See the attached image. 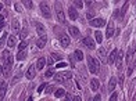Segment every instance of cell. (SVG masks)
<instances>
[{"label": "cell", "mask_w": 136, "mask_h": 101, "mask_svg": "<svg viewBox=\"0 0 136 101\" xmlns=\"http://www.w3.org/2000/svg\"><path fill=\"white\" fill-rule=\"evenodd\" d=\"M2 58H3V64H2L3 73H4V76H10L11 67H13V55H11V53L8 50H4L2 53Z\"/></svg>", "instance_id": "1"}, {"label": "cell", "mask_w": 136, "mask_h": 101, "mask_svg": "<svg viewBox=\"0 0 136 101\" xmlns=\"http://www.w3.org/2000/svg\"><path fill=\"white\" fill-rule=\"evenodd\" d=\"M86 61H88V68H89L90 73H94V75H96V73H99V71H100L99 61H97L96 58H93L90 54L86 57Z\"/></svg>", "instance_id": "2"}, {"label": "cell", "mask_w": 136, "mask_h": 101, "mask_svg": "<svg viewBox=\"0 0 136 101\" xmlns=\"http://www.w3.org/2000/svg\"><path fill=\"white\" fill-rule=\"evenodd\" d=\"M54 32H56V35H58V39H60L61 46H63L64 49H67V47L71 44V39L68 37V35L64 33V32H61V29L57 28V26H54Z\"/></svg>", "instance_id": "3"}, {"label": "cell", "mask_w": 136, "mask_h": 101, "mask_svg": "<svg viewBox=\"0 0 136 101\" xmlns=\"http://www.w3.org/2000/svg\"><path fill=\"white\" fill-rule=\"evenodd\" d=\"M54 11H56V15H57L58 22H60V24H65V14H64V10H63V7H61L60 2L54 3Z\"/></svg>", "instance_id": "4"}, {"label": "cell", "mask_w": 136, "mask_h": 101, "mask_svg": "<svg viewBox=\"0 0 136 101\" xmlns=\"http://www.w3.org/2000/svg\"><path fill=\"white\" fill-rule=\"evenodd\" d=\"M39 7H40V11H42V14L46 17L47 19L52 18V11H50V7H49V4H47L46 2H40V3H39Z\"/></svg>", "instance_id": "5"}, {"label": "cell", "mask_w": 136, "mask_h": 101, "mask_svg": "<svg viewBox=\"0 0 136 101\" xmlns=\"http://www.w3.org/2000/svg\"><path fill=\"white\" fill-rule=\"evenodd\" d=\"M135 51H136V43H135V44H132V46L128 49V51H126L125 61H126V64H128V65L132 62V58H133V54H135Z\"/></svg>", "instance_id": "6"}, {"label": "cell", "mask_w": 136, "mask_h": 101, "mask_svg": "<svg viewBox=\"0 0 136 101\" xmlns=\"http://www.w3.org/2000/svg\"><path fill=\"white\" fill-rule=\"evenodd\" d=\"M90 22V26H94V28H101V26H104L106 24H107V21H106L104 18H94L89 21Z\"/></svg>", "instance_id": "7"}, {"label": "cell", "mask_w": 136, "mask_h": 101, "mask_svg": "<svg viewBox=\"0 0 136 101\" xmlns=\"http://www.w3.org/2000/svg\"><path fill=\"white\" fill-rule=\"evenodd\" d=\"M68 17H70V19L71 21H76L79 18V13H78V10H76L75 7H68Z\"/></svg>", "instance_id": "8"}, {"label": "cell", "mask_w": 136, "mask_h": 101, "mask_svg": "<svg viewBox=\"0 0 136 101\" xmlns=\"http://www.w3.org/2000/svg\"><path fill=\"white\" fill-rule=\"evenodd\" d=\"M122 61H124V51H122V50H118V51H117V57H115V62H114V64H117L118 69L122 68Z\"/></svg>", "instance_id": "9"}, {"label": "cell", "mask_w": 136, "mask_h": 101, "mask_svg": "<svg viewBox=\"0 0 136 101\" xmlns=\"http://www.w3.org/2000/svg\"><path fill=\"white\" fill-rule=\"evenodd\" d=\"M35 75H36V67H35V65H31V67H29L28 69H26L25 76H26V79L32 80V79L35 78Z\"/></svg>", "instance_id": "10"}, {"label": "cell", "mask_w": 136, "mask_h": 101, "mask_svg": "<svg viewBox=\"0 0 136 101\" xmlns=\"http://www.w3.org/2000/svg\"><path fill=\"white\" fill-rule=\"evenodd\" d=\"M83 44L88 47V49H90V50H93L94 47H96V42L92 39L90 36H85L83 37Z\"/></svg>", "instance_id": "11"}, {"label": "cell", "mask_w": 136, "mask_h": 101, "mask_svg": "<svg viewBox=\"0 0 136 101\" xmlns=\"http://www.w3.org/2000/svg\"><path fill=\"white\" fill-rule=\"evenodd\" d=\"M35 26H36V32H38V35H39L40 37L46 36V29H45V26H43L42 24H40V22H35Z\"/></svg>", "instance_id": "12"}, {"label": "cell", "mask_w": 136, "mask_h": 101, "mask_svg": "<svg viewBox=\"0 0 136 101\" xmlns=\"http://www.w3.org/2000/svg\"><path fill=\"white\" fill-rule=\"evenodd\" d=\"M114 31H115L114 22H113V21H110V22L107 24V32H106V36H107V37H113Z\"/></svg>", "instance_id": "13"}, {"label": "cell", "mask_w": 136, "mask_h": 101, "mask_svg": "<svg viewBox=\"0 0 136 101\" xmlns=\"http://www.w3.org/2000/svg\"><path fill=\"white\" fill-rule=\"evenodd\" d=\"M46 43H47V36L39 37V39L36 40V46L39 47V49H43V47L46 46Z\"/></svg>", "instance_id": "14"}, {"label": "cell", "mask_w": 136, "mask_h": 101, "mask_svg": "<svg viewBox=\"0 0 136 101\" xmlns=\"http://www.w3.org/2000/svg\"><path fill=\"white\" fill-rule=\"evenodd\" d=\"M7 46L11 47V49H14V47L17 46V37H15V36H8V39H7Z\"/></svg>", "instance_id": "15"}, {"label": "cell", "mask_w": 136, "mask_h": 101, "mask_svg": "<svg viewBox=\"0 0 136 101\" xmlns=\"http://www.w3.org/2000/svg\"><path fill=\"white\" fill-rule=\"evenodd\" d=\"M68 32H70V35L72 37H78L79 36V29L76 28V26H70V28H68Z\"/></svg>", "instance_id": "16"}, {"label": "cell", "mask_w": 136, "mask_h": 101, "mask_svg": "<svg viewBox=\"0 0 136 101\" xmlns=\"http://www.w3.org/2000/svg\"><path fill=\"white\" fill-rule=\"evenodd\" d=\"M6 91H7V83L3 82L0 85V100H3L6 97Z\"/></svg>", "instance_id": "17"}, {"label": "cell", "mask_w": 136, "mask_h": 101, "mask_svg": "<svg viewBox=\"0 0 136 101\" xmlns=\"http://www.w3.org/2000/svg\"><path fill=\"white\" fill-rule=\"evenodd\" d=\"M11 29H13V32H20V22L17 18H13L11 21Z\"/></svg>", "instance_id": "18"}, {"label": "cell", "mask_w": 136, "mask_h": 101, "mask_svg": "<svg viewBox=\"0 0 136 101\" xmlns=\"http://www.w3.org/2000/svg\"><path fill=\"white\" fill-rule=\"evenodd\" d=\"M99 86H100V83L97 79H90V89L93 91H97L99 90Z\"/></svg>", "instance_id": "19"}, {"label": "cell", "mask_w": 136, "mask_h": 101, "mask_svg": "<svg viewBox=\"0 0 136 101\" xmlns=\"http://www.w3.org/2000/svg\"><path fill=\"white\" fill-rule=\"evenodd\" d=\"M45 65H46V58L45 57H40L39 60H38V62H36V69H43Z\"/></svg>", "instance_id": "20"}, {"label": "cell", "mask_w": 136, "mask_h": 101, "mask_svg": "<svg viewBox=\"0 0 136 101\" xmlns=\"http://www.w3.org/2000/svg\"><path fill=\"white\" fill-rule=\"evenodd\" d=\"M54 80L57 82V83H64V82H65L67 79H65V76H64V72L57 73V75L54 76Z\"/></svg>", "instance_id": "21"}, {"label": "cell", "mask_w": 136, "mask_h": 101, "mask_svg": "<svg viewBox=\"0 0 136 101\" xmlns=\"http://www.w3.org/2000/svg\"><path fill=\"white\" fill-rule=\"evenodd\" d=\"M117 49H114L113 51L110 53V55H108V64H114L115 62V57H117Z\"/></svg>", "instance_id": "22"}, {"label": "cell", "mask_w": 136, "mask_h": 101, "mask_svg": "<svg viewBox=\"0 0 136 101\" xmlns=\"http://www.w3.org/2000/svg\"><path fill=\"white\" fill-rule=\"evenodd\" d=\"M115 86H117V80H115V78H111L110 82H108V90H110V91H114Z\"/></svg>", "instance_id": "23"}, {"label": "cell", "mask_w": 136, "mask_h": 101, "mask_svg": "<svg viewBox=\"0 0 136 101\" xmlns=\"http://www.w3.org/2000/svg\"><path fill=\"white\" fill-rule=\"evenodd\" d=\"M74 55H75V58L78 61H82L83 60V53L81 51V50H75V51H74Z\"/></svg>", "instance_id": "24"}, {"label": "cell", "mask_w": 136, "mask_h": 101, "mask_svg": "<svg viewBox=\"0 0 136 101\" xmlns=\"http://www.w3.org/2000/svg\"><path fill=\"white\" fill-rule=\"evenodd\" d=\"M54 96L57 97V98H60V97L65 96V90H64V89H57V90L54 91Z\"/></svg>", "instance_id": "25"}, {"label": "cell", "mask_w": 136, "mask_h": 101, "mask_svg": "<svg viewBox=\"0 0 136 101\" xmlns=\"http://www.w3.org/2000/svg\"><path fill=\"white\" fill-rule=\"evenodd\" d=\"M94 36H96V43H101V42H103V35H101V32H100V31H96Z\"/></svg>", "instance_id": "26"}, {"label": "cell", "mask_w": 136, "mask_h": 101, "mask_svg": "<svg viewBox=\"0 0 136 101\" xmlns=\"http://www.w3.org/2000/svg\"><path fill=\"white\" fill-rule=\"evenodd\" d=\"M26 58V51L24 50V51H18V54H17V60H20V61H22V60H25Z\"/></svg>", "instance_id": "27"}, {"label": "cell", "mask_w": 136, "mask_h": 101, "mask_svg": "<svg viewBox=\"0 0 136 101\" xmlns=\"http://www.w3.org/2000/svg\"><path fill=\"white\" fill-rule=\"evenodd\" d=\"M7 39H8V35H7V33H3V36L0 37V47H2V46H4V44L7 43V42H6Z\"/></svg>", "instance_id": "28"}, {"label": "cell", "mask_w": 136, "mask_h": 101, "mask_svg": "<svg viewBox=\"0 0 136 101\" xmlns=\"http://www.w3.org/2000/svg\"><path fill=\"white\" fill-rule=\"evenodd\" d=\"M26 46H28V42L22 40L21 43H20V46H18V50H20V51H24V50L26 49Z\"/></svg>", "instance_id": "29"}, {"label": "cell", "mask_w": 136, "mask_h": 101, "mask_svg": "<svg viewBox=\"0 0 136 101\" xmlns=\"http://www.w3.org/2000/svg\"><path fill=\"white\" fill-rule=\"evenodd\" d=\"M74 6L78 8H82L83 7V2H81V0H74Z\"/></svg>", "instance_id": "30"}, {"label": "cell", "mask_w": 136, "mask_h": 101, "mask_svg": "<svg viewBox=\"0 0 136 101\" xmlns=\"http://www.w3.org/2000/svg\"><path fill=\"white\" fill-rule=\"evenodd\" d=\"M53 75H54V69H53V68H50V69H49V71H46V73H45L46 78H52Z\"/></svg>", "instance_id": "31"}, {"label": "cell", "mask_w": 136, "mask_h": 101, "mask_svg": "<svg viewBox=\"0 0 136 101\" xmlns=\"http://www.w3.org/2000/svg\"><path fill=\"white\" fill-rule=\"evenodd\" d=\"M86 17H88V19H89V21H92V19H94V11H88Z\"/></svg>", "instance_id": "32"}, {"label": "cell", "mask_w": 136, "mask_h": 101, "mask_svg": "<svg viewBox=\"0 0 136 101\" xmlns=\"http://www.w3.org/2000/svg\"><path fill=\"white\" fill-rule=\"evenodd\" d=\"M117 100H118V93L113 91V94H111V97H110V100H108V101H117Z\"/></svg>", "instance_id": "33"}, {"label": "cell", "mask_w": 136, "mask_h": 101, "mask_svg": "<svg viewBox=\"0 0 136 101\" xmlns=\"http://www.w3.org/2000/svg\"><path fill=\"white\" fill-rule=\"evenodd\" d=\"M14 6H15V11H18V13H21V11H22L21 3H20V2H15V4H14Z\"/></svg>", "instance_id": "34"}, {"label": "cell", "mask_w": 136, "mask_h": 101, "mask_svg": "<svg viewBox=\"0 0 136 101\" xmlns=\"http://www.w3.org/2000/svg\"><path fill=\"white\" fill-rule=\"evenodd\" d=\"M126 8H128V3H125V6H124L122 8H121V18L124 17V14L126 13Z\"/></svg>", "instance_id": "35"}, {"label": "cell", "mask_w": 136, "mask_h": 101, "mask_svg": "<svg viewBox=\"0 0 136 101\" xmlns=\"http://www.w3.org/2000/svg\"><path fill=\"white\" fill-rule=\"evenodd\" d=\"M97 53H99V55H100V57H101V60H104V58H106V53H104V49H100V50H99V51H97Z\"/></svg>", "instance_id": "36"}, {"label": "cell", "mask_w": 136, "mask_h": 101, "mask_svg": "<svg viewBox=\"0 0 136 101\" xmlns=\"http://www.w3.org/2000/svg\"><path fill=\"white\" fill-rule=\"evenodd\" d=\"M47 86H49V85H46V83H42V85L38 87V91H39V93H40V91H43V90H45V89L47 87Z\"/></svg>", "instance_id": "37"}, {"label": "cell", "mask_w": 136, "mask_h": 101, "mask_svg": "<svg viewBox=\"0 0 136 101\" xmlns=\"http://www.w3.org/2000/svg\"><path fill=\"white\" fill-rule=\"evenodd\" d=\"M24 4H25L28 8H32V7H33V3H32L31 0H26V2H24Z\"/></svg>", "instance_id": "38"}, {"label": "cell", "mask_w": 136, "mask_h": 101, "mask_svg": "<svg viewBox=\"0 0 136 101\" xmlns=\"http://www.w3.org/2000/svg\"><path fill=\"white\" fill-rule=\"evenodd\" d=\"M53 90H54V86H50V85H49V86L46 87V94H50Z\"/></svg>", "instance_id": "39"}, {"label": "cell", "mask_w": 136, "mask_h": 101, "mask_svg": "<svg viewBox=\"0 0 136 101\" xmlns=\"http://www.w3.org/2000/svg\"><path fill=\"white\" fill-rule=\"evenodd\" d=\"M64 76H65V79H71L72 78V73L71 72H64Z\"/></svg>", "instance_id": "40"}, {"label": "cell", "mask_w": 136, "mask_h": 101, "mask_svg": "<svg viewBox=\"0 0 136 101\" xmlns=\"http://www.w3.org/2000/svg\"><path fill=\"white\" fill-rule=\"evenodd\" d=\"M93 101H101V96H100V94H96V96L93 97Z\"/></svg>", "instance_id": "41"}, {"label": "cell", "mask_w": 136, "mask_h": 101, "mask_svg": "<svg viewBox=\"0 0 136 101\" xmlns=\"http://www.w3.org/2000/svg\"><path fill=\"white\" fill-rule=\"evenodd\" d=\"M53 58H54V60H58V61H60L61 60V55H58V54H54V53H53Z\"/></svg>", "instance_id": "42"}, {"label": "cell", "mask_w": 136, "mask_h": 101, "mask_svg": "<svg viewBox=\"0 0 136 101\" xmlns=\"http://www.w3.org/2000/svg\"><path fill=\"white\" fill-rule=\"evenodd\" d=\"M64 67H67L65 62H60V64H57V68H64Z\"/></svg>", "instance_id": "43"}, {"label": "cell", "mask_w": 136, "mask_h": 101, "mask_svg": "<svg viewBox=\"0 0 136 101\" xmlns=\"http://www.w3.org/2000/svg\"><path fill=\"white\" fill-rule=\"evenodd\" d=\"M20 36H21V39L24 40V39H25V36H26V32H25V31H22V32H21V35H20Z\"/></svg>", "instance_id": "44"}, {"label": "cell", "mask_w": 136, "mask_h": 101, "mask_svg": "<svg viewBox=\"0 0 136 101\" xmlns=\"http://www.w3.org/2000/svg\"><path fill=\"white\" fill-rule=\"evenodd\" d=\"M120 85H121V86H124V75H121V76H120Z\"/></svg>", "instance_id": "45"}, {"label": "cell", "mask_w": 136, "mask_h": 101, "mask_svg": "<svg viewBox=\"0 0 136 101\" xmlns=\"http://www.w3.org/2000/svg\"><path fill=\"white\" fill-rule=\"evenodd\" d=\"M72 101H82V100H81V97H79V96H74Z\"/></svg>", "instance_id": "46"}, {"label": "cell", "mask_w": 136, "mask_h": 101, "mask_svg": "<svg viewBox=\"0 0 136 101\" xmlns=\"http://www.w3.org/2000/svg\"><path fill=\"white\" fill-rule=\"evenodd\" d=\"M64 101H72V97L68 94V96H65V100H64Z\"/></svg>", "instance_id": "47"}, {"label": "cell", "mask_w": 136, "mask_h": 101, "mask_svg": "<svg viewBox=\"0 0 136 101\" xmlns=\"http://www.w3.org/2000/svg\"><path fill=\"white\" fill-rule=\"evenodd\" d=\"M47 62H49L47 65H52V64H53V60H52V58H49V60H47Z\"/></svg>", "instance_id": "48"}, {"label": "cell", "mask_w": 136, "mask_h": 101, "mask_svg": "<svg viewBox=\"0 0 136 101\" xmlns=\"http://www.w3.org/2000/svg\"><path fill=\"white\" fill-rule=\"evenodd\" d=\"M3 19H4V17H3V15H0V24L3 22Z\"/></svg>", "instance_id": "49"}, {"label": "cell", "mask_w": 136, "mask_h": 101, "mask_svg": "<svg viewBox=\"0 0 136 101\" xmlns=\"http://www.w3.org/2000/svg\"><path fill=\"white\" fill-rule=\"evenodd\" d=\"M26 101H33V97H29V98L26 100Z\"/></svg>", "instance_id": "50"}, {"label": "cell", "mask_w": 136, "mask_h": 101, "mask_svg": "<svg viewBox=\"0 0 136 101\" xmlns=\"http://www.w3.org/2000/svg\"><path fill=\"white\" fill-rule=\"evenodd\" d=\"M3 25H4V22H2V24H0V29L3 28Z\"/></svg>", "instance_id": "51"}, {"label": "cell", "mask_w": 136, "mask_h": 101, "mask_svg": "<svg viewBox=\"0 0 136 101\" xmlns=\"http://www.w3.org/2000/svg\"><path fill=\"white\" fill-rule=\"evenodd\" d=\"M2 10H3V4L0 3V11H2Z\"/></svg>", "instance_id": "52"}, {"label": "cell", "mask_w": 136, "mask_h": 101, "mask_svg": "<svg viewBox=\"0 0 136 101\" xmlns=\"http://www.w3.org/2000/svg\"><path fill=\"white\" fill-rule=\"evenodd\" d=\"M135 67H136V60H135Z\"/></svg>", "instance_id": "53"}]
</instances>
